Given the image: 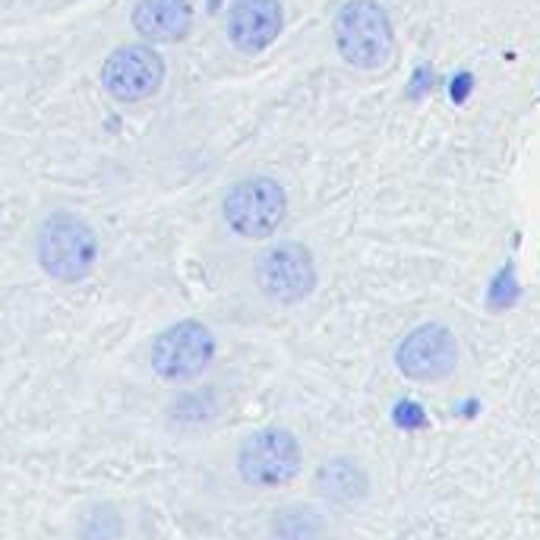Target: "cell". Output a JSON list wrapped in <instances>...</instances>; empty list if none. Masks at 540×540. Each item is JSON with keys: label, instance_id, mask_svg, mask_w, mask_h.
Segmentation results:
<instances>
[{"label": "cell", "instance_id": "6da1fadb", "mask_svg": "<svg viewBox=\"0 0 540 540\" xmlns=\"http://www.w3.org/2000/svg\"><path fill=\"white\" fill-rule=\"evenodd\" d=\"M35 259L54 282H83L98 263V234L73 212L48 215L35 234Z\"/></svg>", "mask_w": 540, "mask_h": 540}, {"label": "cell", "instance_id": "7a4b0ae2", "mask_svg": "<svg viewBox=\"0 0 540 540\" xmlns=\"http://www.w3.org/2000/svg\"><path fill=\"white\" fill-rule=\"evenodd\" d=\"M288 193L275 177H240L222 196V215L228 228L244 240H266L285 222Z\"/></svg>", "mask_w": 540, "mask_h": 540}, {"label": "cell", "instance_id": "3957f363", "mask_svg": "<svg viewBox=\"0 0 540 540\" xmlns=\"http://www.w3.org/2000/svg\"><path fill=\"white\" fill-rule=\"evenodd\" d=\"M335 48L357 70H379L392 57V23L376 0H348L335 13Z\"/></svg>", "mask_w": 540, "mask_h": 540}, {"label": "cell", "instance_id": "277c9868", "mask_svg": "<svg viewBox=\"0 0 540 540\" xmlns=\"http://www.w3.org/2000/svg\"><path fill=\"white\" fill-rule=\"evenodd\" d=\"M304 452L297 436L285 427H263L250 433L237 449V474L253 490L285 487L300 474Z\"/></svg>", "mask_w": 540, "mask_h": 540}, {"label": "cell", "instance_id": "5b68a950", "mask_svg": "<svg viewBox=\"0 0 540 540\" xmlns=\"http://www.w3.org/2000/svg\"><path fill=\"white\" fill-rule=\"evenodd\" d=\"M215 360V335L199 319H180L155 335L149 348L152 370L168 383H187L203 376Z\"/></svg>", "mask_w": 540, "mask_h": 540}, {"label": "cell", "instance_id": "8992f818", "mask_svg": "<svg viewBox=\"0 0 540 540\" xmlns=\"http://www.w3.org/2000/svg\"><path fill=\"white\" fill-rule=\"evenodd\" d=\"M102 89L120 105H136L158 95L165 86V57L149 42L120 45L102 64Z\"/></svg>", "mask_w": 540, "mask_h": 540}, {"label": "cell", "instance_id": "52a82bcc", "mask_svg": "<svg viewBox=\"0 0 540 540\" xmlns=\"http://www.w3.org/2000/svg\"><path fill=\"white\" fill-rule=\"evenodd\" d=\"M319 272L310 247L285 240L256 259V285L272 304H300L316 291Z\"/></svg>", "mask_w": 540, "mask_h": 540}, {"label": "cell", "instance_id": "ba28073f", "mask_svg": "<svg viewBox=\"0 0 540 540\" xmlns=\"http://www.w3.org/2000/svg\"><path fill=\"white\" fill-rule=\"evenodd\" d=\"M395 364L414 383H439L458 364L455 335L439 323L420 326L402 338V345L395 351Z\"/></svg>", "mask_w": 540, "mask_h": 540}, {"label": "cell", "instance_id": "9c48e42d", "mask_svg": "<svg viewBox=\"0 0 540 540\" xmlns=\"http://www.w3.org/2000/svg\"><path fill=\"white\" fill-rule=\"evenodd\" d=\"M285 26L278 0H234L228 10V42L240 54L266 51Z\"/></svg>", "mask_w": 540, "mask_h": 540}, {"label": "cell", "instance_id": "30bf717a", "mask_svg": "<svg viewBox=\"0 0 540 540\" xmlns=\"http://www.w3.org/2000/svg\"><path fill=\"white\" fill-rule=\"evenodd\" d=\"M130 23L149 45H177L193 32V4L190 0H136Z\"/></svg>", "mask_w": 540, "mask_h": 540}, {"label": "cell", "instance_id": "8fae6325", "mask_svg": "<svg viewBox=\"0 0 540 540\" xmlns=\"http://www.w3.org/2000/svg\"><path fill=\"white\" fill-rule=\"evenodd\" d=\"M316 490L323 499H329L332 506H357L360 499L370 490V477L364 471V465L357 458H329V462L319 465L316 471Z\"/></svg>", "mask_w": 540, "mask_h": 540}, {"label": "cell", "instance_id": "7c38bea8", "mask_svg": "<svg viewBox=\"0 0 540 540\" xmlns=\"http://www.w3.org/2000/svg\"><path fill=\"white\" fill-rule=\"evenodd\" d=\"M272 531L282 534V537H316L323 534V522L319 515L307 506H288V509H278L272 518Z\"/></svg>", "mask_w": 540, "mask_h": 540}, {"label": "cell", "instance_id": "4fadbf2b", "mask_svg": "<svg viewBox=\"0 0 540 540\" xmlns=\"http://www.w3.org/2000/svg\"><path fill=\"white\" fill-rule=\"evenodd\" d=\"M518 297V285H515V275H512V266H506L493 278V288H490V307L493 310H506L515 304Z\"/></svg>", "mask_w": 540, "mask_h": 540}, {"label": "cell", "instance_id": "5bb4252c", "mask_svg": "<svg viewBox=\"0 0 540 540\" xmlns=\"http://www.w3.org/2000/svg\"><path fill=\"white\" fill-rule=\"evenodd\" d=\"M395 424L398 427H420V424H424V408H420V405H414V402H402V405H398L395 408Z\"/></svg>", "mask_w": 540, "mask_h": 540}, {"label": "cell", "instance_id": "9a60e30c", "mask_svg": "<svg viewBox=\"0 0 540 540\" xmlns=\"http://www.w3.org/2000/svg\"><path fill=\"white\" fill-rule=\"evenodd\" d=\"M468 92H471V73H458L455 83H452V102L462 105Z\"/></svg>", "mask_w": 540, "mask_h": 540}, {"label": "cell", "instance_id": "2e32d148", "mask_svg": "<svg viewBox=\"0 0 540 540\" xmlns=\"http://www.w3.org/2000/svg\"><path fill=\"white\" fill-rule=\"evenodd\" d=\"M411 86H414V89H411V98H414V95H424V92L430 89V67H420V70L414 73V79H411Z\"/></svg>", "mask_w": 540, "mask_h": 540}]
</instances>
